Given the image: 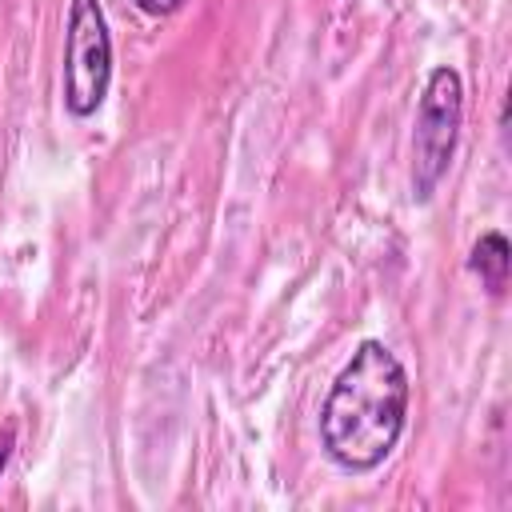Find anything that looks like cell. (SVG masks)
Listing matches in <instances>:
<instances>
[{"mask_svg": "<svg viewBox=\"0 0 512 512\" xmlns=\"http://www.w3.org/2000/svg\"><path fill=\"white\" fill-rule=\"evenodd\" d=\"M468 268L480 276V284L492 296H500L508 288V268H512V248H508L504 232H484L468 252Z\"/></svg>", "mask_w": 512, "mask_h": 512, "instance_id": "4", "label": "cell"}, {"mask_svg": "<svg viewBox=\"0 0 512 512\" xmlns=\"http://www.w3.org/2000/svg\"><path fill=\"white\" fill-rule=\"evenodd\" d=\"M112 84V36L100 0H72L64 32V108L92 116Z\"/></svg>", "mask_w": 512, "mask_h": 512, "instance_id": "3", "label": "cell"}, {"mask_svg": "<svg viewBox=\"0 0 512 512\" xmlns=\"http://www.w3.org/2000/svg\"><path fill=\"white\" fill-rule=\"evenodd\" d=\"M8 456H12V428H0V472H4Z\"/></svg>", "mask_w": 512, "mask_h": 512, "instance_id": "6", "label": "cell"}, {"mask_svg": "<svg viewBox=\"0 0 512 512\" xmlns=\"http://www.w3.org/2000/svg\"><path fill=\"white\" fill-rule=\"evenodd\" d=\"M464 120V84L460 72L440 64L428 72L420 104H416V128H412V196L424 204L432 200L436 184L444 180L456 136Z\"/></svg>", "mask_w": 512, "mask_h": 512, "instance_id": "2", "label": "cell"}, {"mask_svg": "<svg viewBox=\"0 0 512 512\" xmlns=\"http://www.w3.org/2000/svg\"><path fill=\"white\" fill-rule=\"evenodd\" d=\"M408 416V372L380 340H364L320 404V444L344 472H372L396 448Z\"/></svg>", "mask_w": 512, "mask_h": 512, "instance_id": "1", "label": "cell"}, {"mask_svg": "<svg viewBox=\"0 0 512 512\" xmlns=\"http://www.w3.org/2000/svg\"><path fill=\"white\" fill-rule=\"evenodd\" d=\"M136 4H140L148 16H168V12H176L184 0H136Z\"/></svg>", "mask_w": 512, "mask_h": 512, "instance_id": "5", "label": "cell"}]
</instances>
